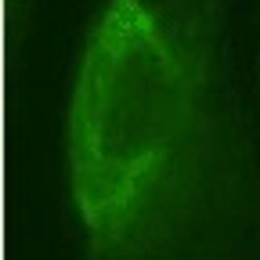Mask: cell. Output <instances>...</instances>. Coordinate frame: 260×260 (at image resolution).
I'll return each instance as SVG.
<instances>
[{"instance_id": "cell-1", "label": "cell", "mask_w": 260, "mask_h": 260, "mask_svg": "<svg viewBox=\"0 0 260 260\" xmlns=\"http://www.w3.org/2000/svg\"><path fill=\"white\" fill-rule=\"evenodd\" d=\"M83 260H260V141L224 0H105L65 112Z\"/></svg>"}]
</instances>
